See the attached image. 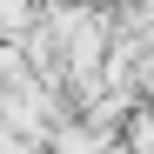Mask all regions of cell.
<instances>
[{"label":"cell","mask_w":154,"mask_h":154,"mask_svg":"<svg viewBox=\"0 0 154 154\" xmlns=\"http://www.w3.org/2000/svg\"><path fill=\"white\" fill-rule=\"evenodd\" d=\"M121 141L134 147V154H154V100H134L121 121Z\"/></svg>","instance_id":"6da1fadb"},{"label":"cell","mask_w":154,"mask_h":154,"mask_svg":"<svg viewBox=\"0 0 154 154\" xmlns=\"http://www.w3.org/2000/svg\"><path fill=\"white\" fill-rule=\"evenodd\" d=\"M20 74H34V67H27V47H20V40H0V87L20 81Z\"/></svg>","instance_id":"7a4b0ae2"}]
</instances>
